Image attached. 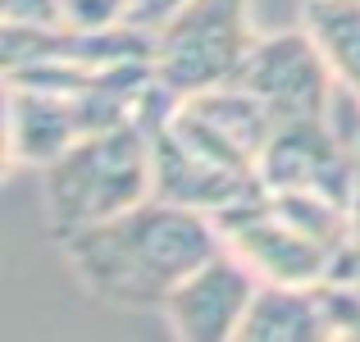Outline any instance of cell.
<instances>
[{
    "label": "cell",
    "instance_id": "6da1fadb",
    "mask_svg": "<svg viewBox=\"0 0 360 342\" xmlns=\"http://www.w3.org/2000/svg\"><path fill=\"white\" fill-rule=\"evenodd\" d=\"M224 246L214 215L146 196L123 215L60 233V251L91 297L119 310H160L169 292Z\"/></svg>",
    "mask_w": 360,
    "mask_h": 342
},
{
    "label": "cell",
    "instance_id": "7a4b0ae2",
    "mask_svg": "<svg viewBox=\"0 0 360 342\" xmlns=\"http://www.w3.org/2000/svg\"><path fill=\"white\" fill-rule=\"evenodd\" d=\"M41 174V205L46 224L60 233L101 224L155 196V156H150V128L137 119L110 123L91 137L73 141L69 151L37 169Z\"/></svg>",
    "mask_w": 360,
    "mask_h": 342
},
{
    "label": "cell",
    "instance_id": "3957f363",
    "mask_svg": "<svg viewBox=\"0 0 360 342\" xmlns=\"http://www.w3.org/2000/svg\"><path fill=\"white\" fill-rule=\"evenodd\" d=\"M251 0H183L150 32V69L155 82L174 96L238 82L246 55L255 51Z\"/></svg>",
    "mask_w": 360,
    "mask_h": 342
},
{
    "label": "cell",
    "instance_id": "277c9868",
    "mask_svg": "<svg viewBox=\"0 0 360 342\" xmlns=\"http://www.w3.org/2000/svg\"><path fill=\"white\" fill-rule=\"evenodd\" d=\"M5 160L18 165H51L60 151L137 110L141 91H73V87H27L5 82Z\"/></svg>",
    "mask_w": 360,
    "mask_h": 342
},
{
    "label": "cell",
    "instance_id": "5b68a950",
    "mask_svg": "<svg viewBox=\"0 0 360 342\" xmlns=\"http://www.w3.org/2000/svg\"><path fill=\"white\" fill-rule=\"evenodd\" d=\"M238 82L269 110L274 128H292V123H324L342 106V82L333 78L324 51L306 27H288V32H269L255 42L246 55Z\"/></svg>",
    "mask_w": 360,
    "mask_h": 342
},
{
    "label": "cell",
    "instance_id": "8992f818",
    "mask_svg": "<svg viewBox=\"0 0 360 342\" xmlns=\"http://www.w3.org/2000/svg\"><path fill=\"white\" fill-rule=\"evenodd\" d=\"M224 246L242 255L264 283H297V288H315L333 274L342 255L310 237L306 228L283 210V201L264 187V192L246 196V201L229 205L214 215Z\"/></svg>",
    "mask_w": 360,
    "mask_h": 342
},
{
    "label": "cell",
    "instance_id": "52a82bcc",
    "mask_svg": "<svg viewBox=\"0 0 360 342\" xmlns=\"http://www.w3.org/2000/svg\"><path fill=\"white\" fill-rule=\"evenodd\" d=\"M174 91H165L160 82H150L137 101V119L150 128V156H155V196L174 205H192V210L219 215L229 205L246 201V196L264 192L260 178L238 174V169L210 160L205 151H196L169 119Z\"/></svg>",
    "mask_w": 360,
    "mask_h": 342
},
{
    "label": "cell",
    "instance_id": "ba28073f",
    "mask_svg": "<svg viewBox=\"0 0 360 342\" xmlns=\"http://www.w3.org/2000/svg\"><path fill=\"white\" fill-rule=\"evenodd\" d=\"M347 101V91H342ZM260 183L269 192H319L360 210V156L356 128L333 119L324 123H292L274 128L269 146L260 156Z\"/></svg>",
    "mask_w": 360,
    "mask_h": 342
},
{
    "label": "cell",
    "instance_id": "9c48e42d",
    "mask_svg": "<svg viewBox=\"0 0 360 342\" xmlns=\"http://www.w3.org/2000/svg\"><path fill=\"white\" fill-rule=\"evenodd\" d=\"M169 119L210 160L260 178V156L274 137V119L242 82H219V87L192 91V96H174Z\"/></svg>",
    "mask_w": 360,
    "mask_h": 342
},
{
    "label": "cell",
    "instance_id": "30bf717a",
    "mask_svg": "<svg viewBox=\"0 0 360 342\" xmlns=\"http://www.w3.org/2000/svg\"><path fill=\"white\" fill-rule=\"evenodd\" d=\"M260 274L242 260L233 246H219L210 260H201L160 306L178 338L187 342H229L242 334V319L260 292Z\"/></svg>",
    "mask_w": 360,
    "mask_h": 342
},
{
    "label": "cell",
    "instance_id": "8fae6325",
    "mask_svg": "<svg viewBox=\"0 0 360 342\" xmlns=\"http://www.w3.org/2000/svg\"><path fill=\"white\" fill-rule=\"evenodd\" d=\"M238 338L242 342H328L333 338V324H328L319 283L315 288L260 283Z\"/></svg>",
    "mask_w": 360,
    "mask_h": 342
},
{
    "label": "cell",
    "instance_id": "7c38bea8",
    "mask_svg": "<svg viewBox=\"0 0 360 342\" xmlns=\"http://www.w3.org/2000/svg\"><path fill=\"white\" fill-rule=\"evenodd\" d=\"M301 27L324 51L333 78L360 101V0H301Z\"/></svg>",
    "mask_w": 360,
    "mask_h": 342
},
{
    "label": "cell",
    "instance_id": "4fadbf2b",
    "mask_svg": "<svg viewBox=\"0 0 360 342\" xmlns=\"http://www.w3.org/2000/svg\"><path fill=\"white\" fill-rule=\"evenodd\" d=\"M69 27H115L132 18V0H60Z\"/></svg>",
    "mask_w": 360,
    "mask_h": 342
},
{
    "label": "cell",
    "instance_id": "5bb4252c",
    "mask_svg": "<svg viewBox=\"0 0 360 342\" xmlns=\"http://www.w3.org/2000/svg\"><path fill=\"white\" fill-rule=\"evenodd\" d=\"M5 23H32V27H69L60 0H0Z\"/></svg>",
    "mask_w": 360,
    "mask_h": 342
},
{
    "label": "cell",
    "instance_id": "9a60e30c",
    "mask_svg": "<svg viewBox=\"0 0 360 342\" xmlns=\"http://www.w3.org/2000/svg\"><path fill=\"white\" fill-rule=\"evenodd\" d=\"M183 5V0H132V18L128 23H137V27H146V32H155L160 23H165L174 9Z\"/></svg>",
    "mask_w": 360,
    "mask_h": 342
},
{
    "label": "cell",
    "instance_id": "2e32d148",
    "mask_svg": "<svg viewBox=\"0 0 360 342\" xmlns=\"http://www.w3.org/2000/svg\"><path fill=\"white\" fill-rule=\"evenodd\" d=\"M356 251H360V220H356Z\"/></svg>",
    "mask_w": 360,
    "mask_h": 342
}]
</instances>
